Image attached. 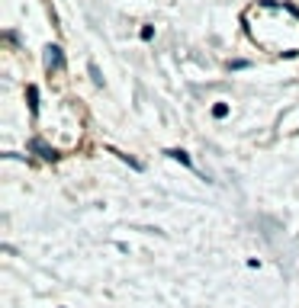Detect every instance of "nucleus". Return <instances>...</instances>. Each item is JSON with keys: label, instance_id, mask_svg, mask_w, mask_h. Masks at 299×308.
Returning <instances> with one entry per match:
<instances>
[{"label": "nucleus", "instance_id": "f257e3e1", "mask_svg": "<svg viewBox=\"0 0 299 308\" xmlns=\"http://www.w3.org/2000/svg\"><path fill=\"white\" fill-rule=\"evenodd\" d=\"M45 67H49V71H61V67H65V58H61V49H58V45H49Z\"/></svg>", "mask_w": 299, "mask_h": 308}, {"label": "nucleus", "instance_id": "f03ea898", "mask_svg": "<svg viewBox=\"0 0 299 308\" xmlns=\"http://www.w3.org/2000/svg\"><path fill=\"white\" fill-rule=\"evenodd\" d=\"M32 148H36V151H42V157H49V161H55V157H58V151H55V148H45L39 138L32 141Z\"/></svg>", "mask_w": 299, "mask_h": 308}, {"label": "nucleus", "instance_id": "7ed1b4c3", "mask_svg": "<svg viewBox=\"0 0 299 308\" xmlns=\"http://www.w3.org/2000/svg\"><path fill=\"white\" fill-rule=\"evenodd\" d=\"M167 154H171L174 161H180L183 167H193V161H190V154H187V151H177V148H174V151H167Z\"/></svg>", "mask_w": 299, "mask_h": 308}, {"label": "nucleus", "instance_id": "20e7f679", "mask_svg": "<svg viewBox=\"0 0 299 308\" xmlns=\"http://www.w3.org/2000/svg\"><path fill=\"white\" fill-rule=\"evenodd\" d=\"M29 109H32V116L39 113V90L36 87H29Z\"/></svg>", "mask_w": 299, "mask_h": 308}, {"label": "nucleus", "instance_id": "39448f33", "mask_svg": "<svg viewBox=\"0 0 299 308\" xmlns=\"http://www.w3.org/2000/svg\"><path fill=\"white\" fill-rule=\"evenodd\" d=\"M213 116H216V119H225V116H228V106H225V103H216V106H213Z\"/></svg>", "mask_w": 299, "mask_h": 308}, {"label": "nucleus", "instance_id": "423d86ee", "mask_svg": "<svg viewBox=\"0 0 299 308\" xmlns=\"http://www.w3.org/2000/svg\"><path fill=\"white\" fill-rule=\"evenodd\" d=\"M142 39H145V42H151V39H154V29H151V26H142Z\"/></svg>", "mask_w": 299, "mask_h": 308}]
</instances>
